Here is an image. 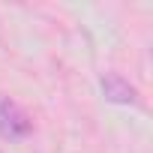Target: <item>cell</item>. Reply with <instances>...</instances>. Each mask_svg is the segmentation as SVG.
Masks as SVG:
<instances>
[{"mask_svg":"<svg viewBox=\"0 0 153 153\" xmlns=\"http://www.w3.org/2000/svg\"><path fill=\"white\" fill-rule=\"evenodd\" d=\"M30 129H33V123L21 111V105L12 102L9 96H0V135L9 141H18V138L30 135Z\"/></svg>","mask_w":153,"mask_h":153,"instance_id":"obj_1","label":"cell"},{"mask_svg":"<svg viewBox=\"0 0 153 153\" xmlns=\"http://www.w3.org/2000/svg\"><path fill=\"white\" fill-rule=\"evenodd\" d=\"M102 93H105V99L120 102V105H132V102L138 99L135 87H132L129 81H123L120 75H105V78H102Z\"/></svg>","mask_w":153,"mask_h":153,"instance_id":"obj_2","label":"cell"}]
</instances>
